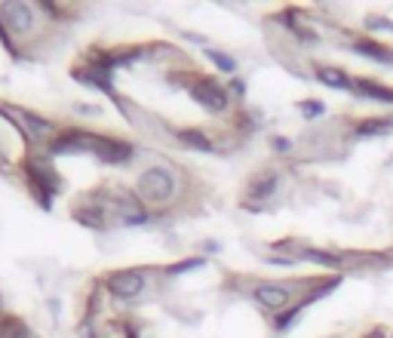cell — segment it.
Segmentation results:
<instances>
[{"instance_id": "52a82bcc", "label": "cell", "mask_w": 393, "mask_h": 338, "mask_svg": "<svg viewBox=\"0 0 393 338\" xmlns=\"http://www.w3.org/2000/svg\"><path fill=\"white\" fill-rule=\"evenodd\" d=\"M353 49H356L360 56H366V59H372V62L393 65V49H390V47H384V43H378V40L356 37V40H353Z\"/></svg>"}, {"instance_id": "8fae6325", "label": "cell", "mask_w": 393, "mask_h": 338, "mask_svg": "<svg viewBox=\"0 0 393 338\" xmlns=\"http://www.w3.org/2000/svg\"><path fill=\"white\" fill-rule=\"evenodd\" d=\"M3 114H16V117H22L25 124H28V135H31V139H44V135H49L53 133V124H49V120H44V117H37V114H31V111H6L3 108Z\"/></svg>"}, {"instance_id": "4fadbf2b", "label": "cell", "mask_w": 393, "mask_h": 338, "mask_svg": "<svg viewBox=\"0 0 393 338\" xmlns=\"http://www.w3.org/2000/svg\"><path fill=\"white\" fill-rule=\"evenodd\" d=\"M317 77L326 86H335V90H353V81H350L341 68H326L323 65V68H317Z\"/></svg>"}, {"instance_id": "7c38bea8", "label": "cell", "mask_w": 393, "mask_h": 338, "mask_svg": "<svg viewBox=\"0 0 393 338\" xmlns=\"http://www.w3.org/2000/svg\"><path fill=\"white\" fill-rule=\"evenodd\" d=\"M353 92L375 99V102H390V105H393V90H390V86L375 83V81H356V83H353Z\"/></svg>"}, {"instance_id": "ffe728a7", "label": "cell", "mask_w": 393, "mask_h": 338, "mask_svg": "<svg viewBox=\"0 0 393 338\" xmlns=\"http://www.w3.org/2000/svg\"><path fill=\"white\" fill-rule=\"evenodd\" d=\"M270 145H274V151H280V154H286V151L292 148V142H289V139H283V135H274V142H270Z\"/></svg>"}, {"instance_id": "9c48e42d", "label": "cell", "mask_w": 393, "mask_h": 338, "mask_svg": "<svg viewBox=\"0 0 393 338\" xmlns=\"http://www.w3.org/2000/svg\"><path fill=\"white\" fill-rule=\"evenodd\" d=\"M74 219L87 228H105V210L102 206H92L87 197H83L80 206H74Z\"/></svg>"}, {"instance_id": "7a4b0ae2", "label": "cell", "mask_w": 393, "mask_h": 338, "mask_svg": "<svg viewBox=\"0 0 393 338\" xmlns=\"http://www.w3.org/2000/svg\"><path fill=\"white\" fill-rule=\"evenodd\" d=\"M37 25V12L31 3H0V34L6 37V31L12 34H31Z\"/></svg>"}, {"instance_id": "5b68a950", "label": "cell", "mask_w": 393, "mask_h": 338, "mask_svg": "<svg viewBox=\"0 0 393 338\" xmlns=\"http://www.w3.org/2000/svg\"><path fill=\"white\" fill-rule=\"evenodd\" d=\"M105 289H108L114 298L130 301L135 296H141V289H145V274H141V271H114V274L105 277Z\"/></svg>"}, {"instance_id": "ba28073f", "label": "cell", "mask_w": 393, "mask_h": 338, "mask_svg": "<svg viewBox=\"0 0 393 338\" xmlns=\"http://www.w3.org/2000/svg\"><path fill=\"white\" fill-rule=\"evenodd\" d=\"M277 185H280V176H277V172H261V176H255L252 185H249V197L252 200H268L270 194L277 191Z\"/></svg>"}, {"instance_id": "9a60e30c", "label": "cell", "mask_w": 393, "mask_h": 338, "mask_svg": "<svg viewBox=\"0 0 393 338\" xmlns=\"http://www.w3.org/2000/svg\"><path fill=\"white\" fill-rule=\"evenodd\" d=\"M0 338H37V335L28 329V323L16 317H3L0 320Z\"/></svg>"}, {"instance_id": "2e32d148", "label": "cell", "mask_w": 393, "mask_h": 338, "mask_svg": "<svg viewBox=\"0 0 393 338\" xmlns=\"http://www.w3.org/2000/svg\"><path fill=\"white\" fill-rule=\"evenodd\" d=\"M206 59L216 62V68L225 71V74H234V71H237V62H234L231 56H225L221 49H206Z\"/></svg>"}, {"instance_id": "5bb4252c", "label": "cell", "mask_w": 393, "mask_h": 338, "mask_svg": "<svg viewBox=\"0 0 393 338\" xmlns=\"http://www.w3.org/2000/svg\"><path fill=\"white\" fill-rule=\"evenodd\" d=\"M178 139H182L188 148L203 151V154H209V151H212V139H209L206 133H200V129H194V126H191V129H182V133H178Z\"/></svg>"}, {"instance_id": "3957f363", "label": "cell", "mask_w": 393, "mask_h": 338, "mask_svg": "<svg viewBox=\"0 0 393 338\" xmlns=\"http://www.w3.org/2000/svg\"><path fill=\"white\" fill-rule=\"evenodd\" d=\"M188 92L200 108H206V111H212V114H221L227 108V92L221 90L216 81H209V77H194V81L188 83Z\"/></svg>"}, {"instance_id": "8992f818", "label": "cell", "mask_w": 393, "mask_h": 338, "mask_svg": "<svg viewBox=\"0 0 393 338\" xmlns=\"http://www.w3.org/2000/svg\"><path fill=\"white\" fill-rule=\"evenodd\" d=\"M252 298L268 311H286L292 305V286L286 283H259L252 289Z\"/></svg>"}, {"instance_id": "ac0fdd59", "label": "cell", "mask_w": 393, "mask_h": 338, "mask_svg": "<svg viewBox=\"0 0 393 338\" xmlns=\"http://www.w3.org/2000/svg\"><path fill=\"white\" fill-rule=\"evenodd\" d=\"M298 108H302V114H304V117H320V114L326 111L323 102H317V99H311V102H302Z\"/></svg>"}, {"instance_id": "6da1fadb", "label": "cell", "mask_w": 393, "mask_h": 338, "mask_svg": "<svg viewBox=\"0 0 393 338\" xmlns=\"http://www.w3.org/2000/svg\"><path fill=\"white\" fill-rule=\"evenodd\" d=\"M135 194L141 197V203H151V206L169 203V200L178 194L175 169H169V167H148L139 176V182H135Z\"/></svg>"}, {"instance_id": "d6986e66", "label": "cell", "mask_w": 393, "mask_h": 338, "mask_svg": "<svg viewBox=\"0 0 393 338\" xmlns=\"http://www.w3.org/2000/svg\"><path fill=\"white\" fill-rule=\"evenodd\" d=\"M366 25L381 28V31H393V22H390V19H384V16H369V19H366Z\"/></svg>"}, {"instance_id": "e0dca14e", "label": "cell", "mask_w": 393, "mask_h": 338, "mask_svg": "<svg viewBox=\"0 0 393 338\" xmlns=\"http://www.w3.org/2000/svg\"><path fill=\"white\" fill-rule=\"evenodd\" d=\"M197 268H203V258H188V262H178V264H173V268H166V274L175 277V274H182V271H197Z\"/></svg>"}, {"instance_id": "30bf717a", "label": "cell", "mask_w": 393, "mask_h": 338, "mask_svg": "<svg viewBox=\"0 0 393 338\" xmlns=\"http://www.w3.org/2000/svg\"><path fill=\"white\" fill-rule=\"evenodd\" d=\"M393 133V117H375V120H363L353 129L356 139H375V135H387Z\"/></svg>"}, {"instance_id": "44dd1931", "label": "cell", "mask_w": 393, "mask_h": 338, "mask_svg": "<svg viewBox=\"0 0 393 338\" xmlns=\"http://www.w3.org/2000/svg\"><path fill=\"white\" fill-rule=\"evenodd\" d=\"M363 338H387V332H384L381 326H375V329H369V332L363 335Z\"/></svg>"}, {"instance_id": "277c9868", "label": "cell", "mask_w": 393, "mask_h": 338, "mask_svg": "<svg viewBox=\"0 0 393 338\" xmlns=\"http://www.w3.org/2000/svg\"><path fill=\"white\" fill-rule=\"evenodd\" d=\"M87 151H92L105 163H126L132 157L130 142L111 139V135H96V133H87Z\"/></svg>"}, {"instance_id": "7402d4cb", "label": "cell", "mask_w": 393, "mask_h": 338, "mask_svg": "<svg viewBox=\"0 0 393 338\" xmlns=\"http://www.w3.org/2000/svg\"><path fill=\"white\" fill-rule=\"evenodd\" d=\"M231 90L237 92V96H243V92H246V86H243V81H237V77H234V81H231Z\"/></svg>"}]
</instances>
